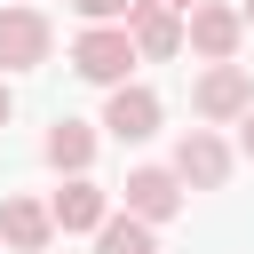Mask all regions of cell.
<instances>
[{"mask_svg":"<svg viewBox=\"0 0 254 254\" xmlns=\"http://www.w3.org/2000/svg\"><path fill=\"white\" fill-rule=\"evenodd\" d=\"M127 214L135 222H167V214H183V183H175V167H135L127 175Z\"/></svg>","mask_w":254,"mask_h":254,"instance_id":"cell-7","label":"cell"},{"mask_svg":"<svg viewBox=\"0 0 254 254\" xmlns=\"http://www.w3.org/2000/svg\"><path fill=\"white\" fill-rule=\"evenodd\" d=\"M95 254H159V230H151V222H135V214H103Z\"/></svg>","mask_w":254,"mask_h":254,"instance_id":"cell-12","label":"cell"},{"mask_svg":"<svg viewBox=\"0 0 254 254\" xmlns=\"http://www.w3.org/2000/svg\"><path fill=\"white\" fill-rule=\"evenodd\" d=\"M175 183H183V190H222V183H230V143H222L214 127H190V135L175 143Z\"/></svg>","mask_w":254,"mask_h":254,"instance_id":"cell-4","label":"cell"},{"mask_svg":"<svg viewBox=\"0 0 254 254\" xmlns=\"http://www.w3.org/2000/svg\"><path fill=\"white\" fill-rule=\"evenodd\" d=\"M48 214H56V230H103V214H111V198L87 183V175H71L56 198H48Z\"/></svg>","mask_w":254,"mask_h":254,"instance_id":"cell-9","label":"cell"},{"mask_svg":"<svg viewBox=\"0 0 254 254\" xmlns=\"http://www.w3.org/2000/svg\"><path fill=\"white\" fill-rule=\"evenodd\" d=\"M159 8H175V16H190V8H198V0H159Z\"/></svg>","mask_w":254,"mask_h":254,"instance_id":"cell-16","label":"cell"},{"mask_svg":"<svg viewBox=\"0 0 254 254\" xmlns=\"http://www.w3.org/2000/svg\"><path fill=\"white\" fill-rule=\"evenodd\" d=\"M56 48V24L40 8H0V71H40Z\"/></svg>","mask_w":254,"mask_h":254,"instance_id":"cell-3","label":"cell"},{"mask_svg":"<svg viewBox=\"0 0 254 254\" xmlns=\"http://www.w3.org/2000/svg\"><path fill=\"white\" fill-rule=\"evenodd\" d=\"M119 32L135 40V56H143V64H159V56H183V16H175V8H159V0H135Z\"/></svg>","mask_w":254,"mask_h":254,"instance_id":"cell-6","label":"cell"},{"mask_svg":"<svg viewBox=\"0 0 254 254\" xmlns=\"http://www.w3.org/2000/svg\"><path fill=\"white\" fill-rule=\"evenodd\" d=\"M103 127H111L119 143H151V135H159V95H151V87H135V79H127V87H111Z\"/></svg>","mask_w":254,"mask_h":254,"instance_id":"cell-8","label":"cell"},{"mask_svg":"<svg viewBox=\"0 0 254 254\" xmlns=\"http://www.w3.org/2000/svg\"><path fill=\"white\" fill-rule=\"evenodd\" d=\"M238 40H246V24H238V8H222V0H198V8L183 16V48H198L206 64H230Z\"/></svg>","mask_w":254,"mask_h":254,"instance_id":"cell-5","label":"cell"},{"mask_svg":"<svg viewBox=\"0 0 254 254\" xmlns=\"http://www.w3.org/2000/svg\"><path fill=\"white\" fill-rule=\"evenodd\" d=\"M135 64H143V56H135V40H127L119 24H87V32L71 40V71L95 79V87H127Z\"/></svg>","mask_w":254,"mask_h":254,"instance_id":"cell-1","label":"cell"},{"mask_svg":"<svg viewBox=\"0 0 254 254\" xmlns=\"http://www.w3.org/2000/svg\"><path fill=\"white\" fill-rule=\"evenodd\" d=\"M8 119H16V95H8V79H0V127H8Z\"/></svg>","mask_w":254,"mask_h":254,"instance_id":"cell-15","label":"cell"},{"mask_svg":"<svg viewBox=\"0 0 254 254\" xmlns=\"http://www.w3.org/2000/svg\"><path fill=\"white\" fill-rule=\"evenodd\" d=\"M40 151H48L56 175H87V159H95V127H87V119H56Z\"/></svg>","mask_w":254,"mask_h":254,"instance_id":"cell-11","label":"cell"},{"mask_svg":"<svg viewBox=\"0 0 254 254\" xmlns=\"http://www.w3.org/2000/svg\"><path fill=\"white\" fill-rule=\"evenodd\" d=\"M238 151L254 159V103H246V119H238Z\"/></svg>","mask_w":254,"mask_h":254,"instance_id":"cell-14","label":"cell"},{"mask_svg":"<svg viewBox=\"0 0 254 254\" xmlns=\"http://www.w3.org/2000/svg\"><path fill=\"white\" fill-rule=\"evenodd\" d=\"M0 238H8L16 254H40V246L56 238V214H48L40 198H0Z\"/></svg>","mask_w":254,"mask_h":254,"instance_id":"cell-10","label":"cell"},{"mask_svg":"<svg viewBox=\"0 0 254 254\" xmlns=\"http://www.w3.org/2000/svg\"><path fill=\"white\" fill-rule=\"evenodd\" d=\"M71 8H79L87 24H127V8H135V0H71Z\"/></svg>","mask_w":254,"mask_h":254,"instance_id":"cell-13","label":"cell"},{"mask_svg":"<svg viewBox=\"0 0 254 254\" xmlns=\"http://www.w3.org/2000/svg\"><path fill=\"white\" fill-rule=\"evenodd\" d=\"M238 24H246V32H254V0H246V8H238Z\"/></svg>","mask_w":254,"mask_h":254,"instance_id":"cell-17","label":"cell"},{"mask_svg":"<svg viewBox=\"0 0 254 254\" xmlns=\"http://www.w3.org/2000/svg\"><path fill=\"white\" fill-rule=\"evenodd\" d=\"M246 103H254V79H246V64H206V71H198V87H190V111H198L206 127H230V119H246Z\"/></svg>","mask_w":254,"mask_h":254,"instance_id":"cell-2","label":"cell"}]
</instances>
